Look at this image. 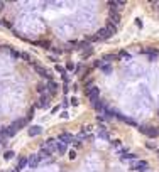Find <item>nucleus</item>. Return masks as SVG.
Segmentation results:
<instances>
[{
	"label": "nucleus",
	"instance_id": "f257e3e1",
	"mask_svg": "<svg viewBox=\"0 0 159 172\" xmlns=\"http://www.w3.org/2000/svg\"><path fill=\"white\" fill-rule=\"evenodd\" d=\"M137 130L141 132V134L147 135L149 138H156L159 135V130L157 128H154V127H147V125H139Z\"/></svg>",
	"mask_w": 159,
	"mask_h": 172
},
{
	"label": "nucleus",
	"instance_id": "f03ea898",
	"mask_svg": "<svg viewBox=\"0 0 159 172\" xmlns=\"http://www.w3.org/2000/svg\"><path fill=\"white\" fill-rule=\"evenodd\" d=\"M86 96H88V100H90L91 103H97V100L100 98V88L98 86L88 88V90H86Z\"/></svg>",
	"mask_w": 159,
	"mask_h": 172
},
{
	"label": "nucleus",
	"instance_id": "7ed1b4c3",
	"mask_svg": "<svg viewBox=\"0 0 159 172\" xmlns=\"http://www.w3.org/2000/svg\"><path fill=\"white\" fill-rule=\"evenodd\" d=\"M41 164V157H39V154H32L30 157H27V167L29 169H36Z\"/></svg>",
	"mask_w": 159,
	"mask_h": 172
},
{
	"label": "nucleus",
	"instance_id": "20e7f679",
	"mask_svg": "<svg viewBox=\"0 0 159 172\" xmlns=\"http://www.w3.org/2000/svg\"><path fill=\"white\" fill-rule=\"evenodd\" d=\"M134 170H137V172H147V169H149V164L146 162V160H137V162H134L132 164V167Z\"/></svg>",
	"mask_w": 159,
	"mask_h": 172
},
{
	"label": "nucleus",
	"instance_id": "39448f33",
	"mask_svg": "<svg viewBox=\"0 0 159 172\" xmlns=\"http://www.w3.org/2000/svg\"><path fill=\"white\" fill-rule=\"evenodd\" d=\"M43 149L46 152H54L56 150V142H54V138H49V140L43 145Z\"/></svg>",
	"mask_w": 159,
	"mask_h": 172
},
{
	"label": "nucleus",
	"instance_id": "423d86ee",
	"mask_svg": "<svg viewBox=\"0 0 159 172\" xmlns=\"http://www.w3.org/2000/svg\"><path fill=\"white\" fill-rule=\"evenodd\" d=\"M36 106L39 108H47L49 106V95H43L41 98H39V103L36 105Z\"/></svg>",
	"mask_w": 159,
	"mask_h": 172
},
{
	"label": "nucleus",
	"instance_id": "0eeeda50",
	"mask_svg": "<svg viewBox=\"0 0 159 172\" xmlns=\"http://www.w3.org/2000/svg\"><path fill=\"white\" fill-rule=\"evenodd\" d=\"M41 132H43V128H41L39 125L29 127V137H37V135H41Z\"/></svg>",
	"mask_w": 159,
	"mask_h": 172
},
{
	"label": "nucleus",
	"instance_id": "6e6552de",
	"mask_svg": "<svg viewBox=\"0 0 159 172\" xmlns=\"http://www.w3.org/2000/svg\"><path fill=\"white\" fill-rule=\"evenodd\" d=\"M59 140H61V143H69V142H75V137L71 134H61L59 135Z\"/></svg>",
	"mask_w": 159,
	"mask_h": 172
},
{
	"label": "nucleus",
	"instance_id": "1a4fd4ad",
	"mask_svg": "<svg viewBox=\"0 0 159 172\" xmlns=\"http://www.w3.org/2000/svg\"><path fill=\"white\" fill-rule=\"evenodd\" d=\"M113 115L117 116V118H120L122 121H125V123H129V125H132V127H137V123H135V121L132 120V118H127V116H124V115H120V113H113Z\"/></svg>",
	"mask_w": 159,
	"mask_h": 172
},
{
	"label": "nucleus",
	"instance_id": "9d476101",
	"mask_svg": "<svg viewBox=\"0 0 159 172\" xmlns=\"http://www.w3.org/2000/svg\"><path fill=\"white\" fill-rule=\"evenodd\" d=\"M95 37H97V39H108V37H112V35H110V32H108L105 27H103V29L98 30V34L95 35Z\"/></svg>",
	"mask_w": 159,
	"mask_h": 172
},
{
	"label": "nucleus",
	"instance_id": "9b49d317",
	"mask_svg": "<svg viewBox=\"0 0 159 172\" xmlns=\"http://www.w3.org/2000/svg\"><path fill=\"white\" fill-rule=\"evenodd\" d=\"M27 167V157H21L19 159V164H17V167H15V170L21 172L22 169H26Z\"/></svg>",
	"mask_w": 159,
	"mask_h": 172
},
{
	"label": "nucleus",
	"instance_id": "f8f14e48",
	"mask_svg": "<svg viewBox=\"0 0 159 172\" xmlns=\"http://www.w3.org/2000/svg\"><path fill=\"white\" fill-rule=\"evenodd\" d=\"M34 69L37 71V74H41V76H44V78H51V74H49V71H47V69L41 68V66H37V64L34 66Z\"/></svg>",
	"mask_w": 159,
	"mask_h": 172
},
{
	"label": "nucleus",
	"instance_id": "ddd939ff",
	"mask_svg": "<svg viewBox=\"0 0 159 172\" xmlns=\"http://www.w3.org/2000/svg\"><path fill=\"white\" fill-rule=\"evenodd\" d=\"M110 20H113V26L120 22V14L115 12V10H110Z\"/></svg>",
	"mask_w": 159,
	"mask_h": 172
},
{
	"label": "nucleus",
	"instance_id": "4468645a",
	"mask_svg": "<svg viewBox=\"0 0 159 172\" xmlns=\"http://www.w3.org/2000/svg\"><path fill=\"white\" fill-rule=\"evenodd\" d=\"M108 5H110V10H115L119 7H122V5H125V2H122V0H119V2H108Z\"/></svg>",
	"mask_w": 159,
	"mask_h": 172
},
{
	"label": "nucleus",
	"instance_id": "2eb2a0df",
	"mask_svg": "<svg viewBox=\"0 0 159 172\" xmlns=\"http://www.w3.org/2000/svg\"><path fill=\"white\" fill-rule=\"evenodd\" d=\"M100 69H102L105 74H110V73H112V66H110V64H105V63H102V64H100Z\"/></svg>",
	"mask_w": 159,
	"mask_h": 172
},
{
	"label": "nucleus",
	"instance_id": "dca6fc26",
	"mask_svg": "<svg viewBox=\"0 0 159 172\" xmlns=\"http://www.w3.org/2000/svg\"><path fill=\"white\" fill-rule=\"evenodd\" d=\"M46 90H49V93H56V91H58V84L54 81H49V84L46 86Z\"/></svg>",
	"mask_w": 159,
	"mask_h": 172
},
{
	"label": "nucleus",
	"instance_id": "f3484780",
	"mask_svg": "<svg viewBox=\"0 0 159 172\" xmlns=\"http://www.w3.org/2000/svg\"><path fill=\"white\" fill-rule=\"evenodd\" d=\"M26 123H27V118H19L17 121H14V125L17 127V130H21V128H22V127H24Z\"/></svg>",
	"mask_w": 159,
	"mask_h": 172
},
{
	"label": "nucleus",
	"instance_id": "a211bd4d",
	"mask_svg": "<svg viewBox=\"0 0 159 172\" xmlns=\"http://www.w3.org/2000/svg\"><path fill=\"white\" fill-rule=\"evenodd\" d=\"M56 150L59 152V154H65V152H66V145H65V143H61V142H56Z\"/></svg>",
	"mask_w": 159,
	"mask_h": 172
},
{
	"label": "nucleus",
	"instance_id": "6ab92c4d",
	"mask_svg": "<svg viewBox=\"0 0 159 172\" xmlns=\"http://www.w3.org/2000/svg\"><path fill=\"white\" fill-rule=\"evenodd\" d=\"M105 29H107L108 32H110V35H113V34H115V32H117V27L113 26V24H108V26L105 27Z\"/></svg>",
	"mask_w": 159,
	"mask_h": 172
},
{
	"label": "nucleus",
	"instance_id": "aec40b11",
	"mask_svg": "<svg viewBox=\"0 0 159 172\" xmlns=\"http://www.w3.org/2000/svg\"><path fill=\"white\" fill-rule=\"evenodd\" d=\"M14 155H15V152H12V150H7V152L4 154V159L10 160V159H14Z\"/></svg>",
	"mask_w": 159,
	"mask_h": 172
},
{
	"label": "nucleus",
	"instance_id": "412c9836",
	"mask_svg": "<svg viewBox=\"0 0 159 172\" xmlns=\"http://www.w3.org/2000/svg\"><path fill=\"white\" fill-rule=\"evenodd\" d=\"M129 159H135V154H122V160H129Z\"/></svg>",
	"mask_w": 159,
	"mask_h": 172
},
{
	"label": "nucleus",
	"instance_id": "4be33fe9",
	"mask_svg": "<svg viewBox=\"0 0 159 172\" xmlns=\"http://www.w3.org/2000/svg\"><path fill=\"white\" fill-rule=\"evenodd\" d=\"M147 54H149V59L151 61H152V59H156V57H157V52H156V51H149V49H147Z\"/></svg>",
	"mask_w": 159,
	"mask_h": 172
},
{
	"label": "nucleus",
	"instance_id": "5701e85b",
	"mask_svg": "<svg viewBox=\"0 0 159 172\" xmlns=\"http://www.w3.org/2000/svg\"><path fill=\"white\" fill-rule=\"evenodd\" d=\"M98 137L103 138V140H108V134L105 132V130H100V132H98Z\"/></svg>",
	"mask_w": 159,
	"mask_h": 172
},
{
	"label": "nucleus",
	"instance_id": "b1692460",
	"mask_svg": "<svg viewBox=\"0 0 159 172\" xmlns=\"http://www.w3.org/2000/svg\"><path fill=\"white\" fill-rule=\"evenodd\" d=\"M39 48H44V49H49V42H36Z\"/></svg>",
	"mask_w": 159,
	"mask_h": 172
},
{
	"label": "nucleus",
	"instance_id": "393cba45",
	"mask_svg": "<svg viewBox=\"0 0 159 172\" xmlns=\"http://www.w3.org/2000/svg\"><path fill=\"white\" fill-rule=\"evenodd\" d=\"M103 59L107 61V63H110V61H113V59H115V56H113V54H112V56H110V54H107V56L103 57Z\"/></svg>",
	"mask_w": 159,
	"mask_h": 172
},
{
	"label": "nucleus",
	"instance_id": "a878e982",
	"mask_svg": "<svg viewBox=\"0 0 159 172\" xmlns=\"http://www.w3.org/2000/svg\"><path fill=\"white\" fill-rule=\"evenodd\" d=\"M21 57H24L26 61H30V56L27 54V52H21Z\"/></svg>",
	"mask_w": 159,
	"mask_h": 172
},
{
	"label": "nucleus",
	"instance_id": "bb28decb",
	"mask_svg": "<svg viewBox=\"0 0 159 172\" xmlns=\"http://www.w3.org/2000/svg\"><path fill=\"white\" fill-rule=\"evenodd\" d=\"M56 71L61 74H65V68H63V66H56Z\"/></svg>",
	"mask_w": 159,
	"mask_h": 172
},
{
	"label": "nucleus",
	"instance_id": "cd10ccee",
	"mask_svg": "<svg viewBox=\"0 0 159 172\" xmlns=\"http://www.w3.org/2000/svg\"><path fill=\"white\" fill-rule=\"evenodd\" d=\"M68 155H69V159H75V157H76V152H75V150H69Z\"/></svg>",
	"mask_w": 159,
	"mask_h": 172
},
{
	"label": "nucleus",
	"instance_id": "c85d7f7f",
	"mask_svg": "<svg viewBox=\"0 0 159 172\" xmlns=\"http://www.w3.org/2000/svg\"><path fill=\"white\" fill-rule=\"evenodd\" d=\"M10 54H12L14 57H21V52H17V51H10Z\"/></svg>",
	"mask_w": 159,
	"mask_h": 172
},
{
	"label": "nucleus",
	"instance_id": "c756f323",
	"mask_svg": "<svg viewBox=\"0 0 159 172\" xmlns=\"http://www.w3.org/2000/svg\"><path fill=\"white\" fill-rule=\"evenodd\" d=\"M120 56H122V57H125V59H129V57H130V54H127L125 51H122V52H120Z\"/></svg>",
	"mask_w": 159,
	"mask_h": 172
},
{
	"label": "nucleus",
	"instance_id": "7c9ffc66",
	"mask_svg": "<svg viewBox=\"0 0 159 172\" xmlns=\"http://www.w3.org/2000/svg\"><path fill=\"white\" fill-rule=\"evenodd\" d=\"M37 91H41V93H43V91H46V86H44V84H39V86H37Z\"/></svg>",
	"mask_w": 159,
	"mask_h": 172
},
{
	"label": "nucleus",
	"instance_id": "2f4dec72",
	"mask_svg": "<svg viewBox=\"0 0 159 172\" xmlns=\"http://www.w3.org/2000/svg\"><path fill=\"white\" fill-rule=\"evenodd\" d=\"M66 69H68V71H73V69H75V64H73V63H69V64L66 66Z\"/></svg>",
	"mask_w": 159,
	"mask_h": 172
},
{
	"label": "nucleus",
	"instance_id": "473e14b6",
	"mask_svg": "<svg viewBox=\"0 0 159 172\" xmlns=\"http://www.w3.org/2000/svg\"><path fill=\"white\" fill-rule=\"evenodd\" d=\"M146 145H147V149H154V143H151V142H147Z\"/></svg>",
	"mask_w": 159,
	"mask_h": 172
},
{
	"label": "nucleus",
	"instance_id": "72a5a7b5",
	"mask_svg": "<svg viewBox=\"0 0 159 172\" xmlns=\"http://www.w3.org/2000/svg\"><path fill=\"white\" fill-rule=\"evenodd\" d=\"M14 172H17V170H14Z\"/></svg>",
	"mask_w": 159,
	"mask_h": 172
},
{
	"label": "nucleus",
	"instance_id": "f704fd0d",
	"mask_svg": "<svg viewBox=\"0 0 159 172\" xmlns=\"http://www.w3.org/2000/svg\"><path fill=\"white\" fill-rule=\"evenodd\" d=\"M157 154H159V150H157Z\"/></svg>",
	"mask_w": 159,
	"mask_h": 172
}]
</instances>
